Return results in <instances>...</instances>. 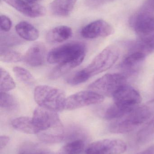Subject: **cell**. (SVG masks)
Wrapping results in <instances>:
<instances>
[{
	"instance_id": "6da1fadb",
	"label": "cell",
	"mask_w": 154,
	"mask_h": 154,
	"mask_svg": "<svg viewBox=\"0 0 154 154\" xmlns=\"http://www.w3.org/2000/svg\"><path fill=\"white\" fill-rule=\"evenodd\" d=\"M86 48L84 42H72L52 49L47 55L50 64L57 65L49 78L56 79L81 64L86 56Z\"/></svg>"
},
{
	"instance_id": "7a4b0ae2",
	"label": "cell",
	"mask_w": 154,
	"mask_h": 154,
	"mask_svg": "<svg viewBox=\"0 0 154 154\" xmlns=\"http://www.w3.org/2000/svg\"><path fill=\"white\" fill-rule=\"evenodd\" d=\"M154 116V99L137 107L130 113L110 125L109 130L115 134H125L134 131Z\"/></svg>"
},
{
	"instance_id": "3957f363",
	"label": "cell",
	"mask_w": 154,
	"mask_h": 154,
	"mask_svg": "<svg viewBox=\"0 0 154 154\" xmlns=\"http://www.w3.org/2000/svg\"><path fill=\"white\" fill-rule=\"evenodd\" d=\"M34 99L41 107L56 112L65 109V93L58 88L49 85H39L34 89Z\"/></svg>"
},
{
	"instance_id": "277c9868",
	"label": "cell",
	"mask_w": 154,
	"mask_h": 154,
	"mask_svg": "<svg viewBox=\"0 0 154 154\" xmlns=\"http://www.w3.org/2000/svg\"><path fill=\"white\" fill-rule=\"evenodd\" d=\"M39 134L63 135V126L57 112L39 106L32 118Z\"/></svg>"
},
{
	"instance_id": "5b68a950",
	"label": "cell",
	"mask_w": 154,
	"mask_h": 154,
	"mask_svg": "<svg viewBox=\"0 0 154 154\" xmlns=\"http://www.w3.org/2000/svg\"><path fill=\"white\" fill-rule=\"evenodd\" d=\"M130 25L139 39L151 45L154 48V11L143 9L133 15Z\"/></svg>"
},
{
	"instance_id": "8992f818",
	"label": "cell",
	"mask_w": 154,
	"mask_h": 154,
	"mask_svg": "<svg viewBox=\"0 0 154 154\" xmlns=\"http://www.w3.org/2000/svg\"><path fill=\"white\" fill-rule=\"evenodd\" d=\"M120 54L116 46L110 45L104 49L84 69L90 78L103 73L112 67L118 60Z\"/></svg>"
},
{
	"instance_id": "52a82bcc",
	"label": "cell",
	"mask_w": 154,
	"mask_h": 154,
	"mask_svg": "<svg viewBox=\"0 0 154 154\" xmlns=\"http://www.w3.org/2000/svg\"><path fill=\"white\" fill-rule=\"evenodd\" d=\"M127 75L125 73L108 74L91 83L89 88L103 96H113L119 88L127 84Z\"/></svg>"
},
{
	"instance_id": "ba28073f",
	"label": "cell",
	"mask_w": 154,
	"mask_h": 154,
	"mask_svg": "<svg viewBox=\"0 0 154 154\" xmlns=\"http://www.w3.org/2000/svg\"><path fill=\"white\" fill-rule=\"evenodd\" d=\"M115 104L129 113L138 107L142 97L134 88L127 84L118 89L113 95Z\"/></svg>"
},
{
	"instance_id": "9c48e42d",
	"label": "cell",
	"mask_w": 154,
	"mask_h": 154,
	"mask_svg": "<svg viewBox=\"0 0 154 154\" xmlns=\"http://www.w3.org/2000/svg\"><path fill=\"white\" fill-rule=\"evenodd\" d=\"M105 99L104 96L92 91H83L66 98L65 109L73 110L90 105L99 104Z\"/></svg>"
},
{
	"instance_id": "30bf717a",
	"label": "cell",
	"mask_w": 154,
	"mask_h": 154,
	"mask_svg": "<svg viewBox=\"0 0 154 154\" xmlns=\"http://www.w3.org/2000/svg\"><path fill=\"white\" fill-rule=\"evenodd\" d=\"M127 150L124 142L117 139H105L92 143L86 154H122Z\"/></svg>"
},
{
	"instance_id": "8fae6325",
	"label": "cell",
	"mask_w": 154,
	"mask_h": 154,
	"mask_svg": "<svg viewBox=\"0 0 154 154\" xmlns=\"http://www.w3.org/2000/svg\"><path fill=\"white\" fill-rule=\"evenodd\" d=\"M114 32V28L103 20H97L90 23L82 29L81 35L87 39H95L110 36Z\"/></svg>"
},
{
	"instance_id": "7c38bea8",
	"label": "cell",
	"mask_w": 154,
	"mask_h": 154,
	"mask_svg": "<svg viewBox=\"0 0 154 154\" xmlns=\"http://www.w3.org/2000/svg\"><path fill=\"white\" fill-rule=\"evenodd\" d=\"M24 15L31 18L42 17L46 14V9L38 4L30 3L23 0H3Z\"/></svg>"
},
{
	"instance_id": "4fadbf2b",
	"label": "cell",
	"mask_w": 154,
	"mask_h": 154,
	"mask_svg": "<svg viewBox=\"0 0 154 154\" xmlns=\"http://www.w3.org/2000/svg\"><path fill=\"white\" fill-rule=\"evenodd\" d=\"M46 55V47L44 44L40 42H35L26 51L23 56V60L31 66H39L44 63Z\"/></svg>"
},
{
	"instance_id": "5bb4252c",
	"label": "cell",
	"mask_w": 154,
	"mask_h": 154,
	"mask_svg": "<svg viewBox=\"0 0 154 154\" xmlns=\"http://www.w3.org/2000/svg\"><path fill=\"white\" fill-rule=\"evenodd\" d=\"M146 56L141 52H128L123 60L121 66L127 73H135L142 65Z\"/></svg>"
},
{
	"instance_id": "9a60e30c",
	"label": "cell",
	"mask_w": 154,
	"mask_h": 154,
	"mask_svg": "<svg viewBox=\"0 0 154 154\" xmlns=\"http://www.w3.org/2000/svg\"><path fill=\"white\" fill-rule=\"evenodd\" d=\"M77 0H54L50 4L52 13L59 17L68 16L74 9Z\"/></svg>"
},
{
	"instance_id": "2e32d148",
	"label": "cell",
	"mask_w": 154,
	"mask_h": 154,
	"mask_svg": "<svg viewBox=\"0 0 154 154\" xmlns=\"http://www.w3.org/2000/svg\"><path fill=\"white\" fill-rule=\"evenodd\" d=\"M72 31L68 26L61 25L51 29L47 33L46 40L50 43H61L69 39Z\"/></svg>"
},
{
	"instance_id": "e0dca14e",
	"label": "cell",
	"mask_w": 154,
	"mask_h": 154,
	"mask_svg": "<svg viewBox=\"0 0 154 154\" xmlns=\"http://www.w3.org/2000/svg\"><path fill=\"white\" fill-rule=\"evenodd\" d=\"M15 31L22 38L29 41L36 40L39 37V32L28 22L21 21L15 26Z\"/></svg>"
},
{
	"instance_id": "ac0fdd59",
	"label": "cell",
	"mask_w": 154,
	"mask_h": 154,
	"mask_svg": "<svg viewBox=\"0 0 154 154\" xmlns=\"http://www.w3.org/2000/svg\"><path fill=\"white\" fill-rule=\"evenodd\" d=\"M14 128L19 132L27 134H38L39 132L33 121L32 118L28 117H20L11 122Z\"/></svg>"
},
{
	"instance_id": "d6986e66",
	"label": "cell",
	"mask_w": 154,
	"mask_h": 154,
	"mask_svg": "<svg viewBox=\"0 0 154 154\" xmlns=\"http://www.w3.org/2000/svg\"><path fill=\"white\" fill-rule=\"evenodd\" d=\"M1 61L5 63H16L23 60V56L17 51L8 49H1L0 52Z\"/></svg>"
},
{
	"instance_id": "ffe728a7",
	"label": "cell",
	"mask_w": 154,
	"mask_h": 154,
	"mask_svg": "<svg viewBox=\"0 0 154 154\" xmlns=\"http://www.w3.org/2000/svg\"><path fill=\"white\" fill-rule=\"evenodd\" d=\"M85 147V143L82 139H77L68 143L63 147L60 154H80Z\"/></svg>"
},
{
	"instance_id": "44dd1931",
	"label": "cell",
	"mask_w": 154,
	"mask_h": 154,
	"mask_svg": "<svg viewBox=\"0 0 154 154\" xmlns=\"http://www.w3.org/2000/svg\"><path fill=\"white\" fill-rule=\"evenodd\" d=\"M1 83L0 91L2 92H7L15 88V83L11 76L5 69L1 67Z\"/></svg>"
},
{
	"instance_id": "7402d4cb",
	"label": "cell",
	"mask_w": 154,
	"mask_h": 154,
	"mask_svg": "<svg viewBox=\"0 0 154 154\" xmlns=\"http://www.w3.org/2000/svg\"><path fill=\"white\" fill-rule=\"evenodd\" d=\"M154 136V116L145 126L138 132L137 140L139 142H145Z\"/></svg>"
},
{
	"instance_id": "603a6c76",
	"label": "cell",
	"mask_w": 154,
	"mask_h": 154,
	"mask_svg": "<svg viewBox=\"0 0 154 154\" xmlns=\"http://www.w3.org/2000/svg\"><path fill=\"white\" fill-rule=\"evenodd\" d=\"M13 71L18 79L24 84L32 86L35 83V80L34 77L25 69L21 67H14L13 69Z\"/></svg>"
},
{
	"instance_id": "cb8c5ba5",
	"label": "cell",
	"mask_w": 154,
	"mask_h": 154,
	"mask_svg": "<svg viewBox=\"0 0 154 154\" xmlns=\"http://www.w3.org/2000/svg\"><path fill=\"white\" fill-rule=\"evenodd\" d=\"M0 106L2 108L6 109H13L16 108L17 101L14 97L6 92L1 91Z\"/></svg>"
},
{
	"instance_id": "d4e9b609",
	"label": "cell",
	"mask_w": 154,
	"mask_h": 154,
	"mask_svg": "<svg viewBox=\"0 0 154 154\" xmlns=\"http://www.w3.org/2000/svg\"><path fill=\"white\" fill-rule=\"evenodd\" d=\"M90 78L84 69H83L77 71L72 76L70 77L67 82L68 83L71 85H77L86 82Z\"/></svg>"
},
{
	"instance_id": "484cf974",
	"label": "cell",
	"mask_w": 154,
	"mask_h": 154,
	"mask_svg": "<svg viewBox=\"0 0 154 154\" xmlns=\"http://www.w3.org/2000/svg\"><path fill=\"white\" fill-rule=\"evenodd\" d=\"M12 27V22L11 19L4 15L1 16V29L5 32H8Z\"/></svg>"
},
{
	"instance_id": "4316f807",
	"label": "cell",
	"mask_w": 154,
	"mask_h": 154,
	"mask_svg": "<svg viewBox=\"0 0 154 154\" xmlns=\"http://www.w3.org/2000/svg\"><path fill=\"white\" fill-rule=\"evenodd\" d=\"M20 41L14 37L11 36H4L1 38V45L5 46H12L19 44Z\"/></svg>"
},
{
	"instance_id": "83f0119b",
	"label": "cell",
	"mask_w": 154,
	"mask_h": 154,
	"mask_svg": "<svg viewBox=\"0 0 154 154\" xmlns=\"http://www.w3.org/2000/svg\"><path fill=\"white\" fill-rule=\"evenodd\" d=\"M87 4L93 7L100 6L108 3L111 2L115 0H86Z\"/></svg>"
},
{
	"instance_id": "f1b7e54d",
	"label": "cell",
	"mask_w": 154,
	"mask_h": 154,
	"mask_svg": "<svg viewBox=\"0 0 154 154\" xmlns=\"http://www.w3.org/2000/svg\"><path fill=\"white\" fill-rule=\"evenodd\" d=\"M10 141V138L6 136H2L0 137V149L4 148Z\"/></svg>"
},
{
	"instance_id": "f546056e",
	"label": "cell",
	"mask_w": 154,
	"mask_h": 154,
	"mask_svg": "<svg viewBox=\"0 0 154 154\" xmlns=\"http://www.w3.org/2000/svg\"><path fill=\"white\" fill-rule=\"evenodd\" d=\"M144 7L154 11V0H147Z\"/></svg>"
},
{
	"instance_id": "4dcf8cb0",
	"label": "cell",
	"mask_w": 154,
	"mask_h": 154,
	"mask_svg": "<svg viewBox=\"0 0 154 154\" xmlns=\"http://www.w3.org/2000/svg\"><path fill=\"white\" fill-rule=\"evenodd\" d=\"M137 154H154V145Z\"/></svg>"
},
{
	"instance_id": "1f68e13d",
	"label": "cell",
	"mask_w": 154,
	"mask_h": 154,
	"mask_svg": "<svg viewBox=\"0 0 154 154\" xmlns=\"http://www.w3.org/2000/svg\"><path fill=\"white\" fill-rule=\"evenodd\" d=\"M20 154H50L49 153L47 152H30V153H23Z\"/></svg>"
},
{
	"instance_id": "d6a6232c",
	"label": "cell",
	"mask_w": 154,
	"mask_h": 154,
	"mask_svg": "<svg viewBox=\"0 0 154 154\" xmlns=\"http://www.w3.org/2000/svg\"><path fill=\"white\" fill-rule=\"evenodd\" d=\"M39 0H25V1L28 2L29 3H34L35 2H37Z\"/></svg>"
}]
</instances>
